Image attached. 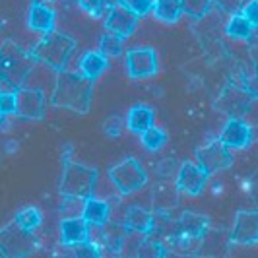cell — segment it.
<instances>
[{"instance_id": "6da1fadb", "label": "cell", "mask_w": 258, "mask_h": 258, "mask_svg": "<svg viewBox=\"0 0 258 258\" xmlns=\"http://www.w3.org/2000/svg\"><path fill=\"white\" fill-rule=\"evenodd\" d=\"M91 91H93L91 80L82 76L80 72L60 70L56 76V86L52 90L51 101L56 107L86 115L91 105Z\"/></svg>"}, {"instance_id": "7a4b0ae2", "label": "cell", "mask_w": 258, "mask_h": 258, "mask_svg": "<svg viewBox=\"0 0 258 258\" xmlns=\"http://www.w3.org/2000/svg\"><path fill=\"white\" fill-rule=\"evenodd\" d=\"M33 66V56L6 41L0 47V91H18L24 86L29 68Z\"/></svg>"}, {"instance_id": "3957f363", "label": "cell", "mask_w": 258, "mask_h": 258, "mask_svg": "<svg viewBox=\"0 0 258 258\" xmlns=\"http://www.w3.org/2000/svg\"><path fill=\"white\" fill-rule=\"evenodd\" d=\"M74 47H76V43L72 37L58 33V31H51V33H45V37L35 45V49L31 51V56H33V60L43 62V64L54 68L56 72H60L68 64V58L74 51Z\"/></svg>"}, {"instance_id": "277c9868", "label": "cell", "mask_w": 258, "mask_h": 258, "mask_svg": "<svg viewBox=\"0 0 258 258\" xmlns=\"http://www.w3.org/2000/svg\"><path fill=\"white\" fill-rule=\"evenodd\" d=\"M97 169L88 167L84 163L64 159V173L60 181V194L62 196H78L88 200L95 194L97 186Z\"/></svg>"}, {"instance_id": "5b68a950", "label": "cell", "mask_w": 258, "mask_h": 258, "mask_svg": "<svg viewBox=\"0 0 258 258\" xmlns=\"http://www.w3.org/2000/svg\"><path fill=\"white\" fill-rule=\"evenodd\" d=\"M37 248V239L31 231H26L16 221L0 229V256L27 258Z\"/></svg>"}, {"instance_id": "8992f818", "label": "cell", "mask_w": 258, "mask_h": 258, "mask_svg": "<svg viewBox=\"0 0 258 258\" xmlns=\"http://www.w3.org/2000/svg\"><path fill=\"white\" fill-rule=\"evenodd\" d=\"M109 179L116 186L118 192L126 196V194L140 190L148 182V173L140 165V161H136L134 157H126L120 163H116L115 167L109 169Z\"/></svg>"}, {"instance_id": "52a82bcc", "label": "cell", "mask_w": 258, "mask_h": 258, "mask_svg": "<svg viewBox=\"0 0 258 258\" xmlns=\"http://www.w3.org/2000/svg\"><path fill=\"white\" fill-rule=\"evenodd\" d=\"M138 14L130 8L124 0H116L111 2L107 8V16H105V27L109 33H115L118 37L126 39L132 35V31L138 26Z\"/></svg>"}, {"instance_id": "ba28073f", "label": "cell", "mask_w": 258, "mask_h": 258, "mask_svg": "<svg viewBox=\"0 0 258 258\" xmlns=\"http://www.w3.org/2000/svg\"><path fill=\"white\" fill-rule=\"evenodd\" d=\"M196 161H198V165L204 169L206 175L210 177V175H214L218 171L231 167L233 155L220 140H212L210 144L196 150Z\"/></svg>"}, {"instance_id": "9c48e42d", "label": "cell", "mask_w": 258, "mask_h": 258, "mask_svg": "<svg viewBox=\"0 0 258 258\" xmlns=\"http://www.w3.org/2000/svg\"><path fill=\"white\" fill-rule=\"evenodd\" d=\"M16 99H18V111L16 115L22 118H29V120H39L45 115V105H47V97L45 93L33 88H20L16 91Z\"/></svg>"}, {"instance_id": "30bf717a", "label": "cell", "mask_w": 258, "mask_h": 258, "mask_svg": "<svg viewBox=\"0 0 258 258\" xmlns=\"http://www.w3.org/2000/svg\"><path fill=\"white\" fill-rule=\"evenodd\" d=\"M208 181L206 171L200 167L198 163H192V161H184L179 171H177V190L182 194H190V196H196L204 190Z\"/></svg>"}, {"instance_id": "8fae6325", "label": "cell", "mask_w": 258, "mask_h": 258, "mask_svg": "<svg viewBox=\"0 0 258 258\" xmlns=\"http://www.w3.org/2000/svg\"><path fill=\"white\" fill-rule=\"evenodd\" d=\"M157 54L150 47H140L126 52V68L130 78H150L157 72Z\"/></svg>"}, {"instance_id": "7c38bea8", "label": "cell", "mask_w": 258, "mask_h": 258, "mask_svg": "<svg viewBox=\"0 0 258 258\" xmlns=\"http://www.w3.org/2000/svg\"><path fill=\"white\" fill-rule=\"evenodd\" d=\"M227 150H241L252 142V130L241 118H229L218 138Z\"/></svg>"}, {"instance_id": "4fadbf2b", "label": "cell", "mask_w": 258, "mask_h": 258, "mask_svg": "<svg viewBox=\"0 0 258 258\" xmlns=\"http://www.w3.org/2000/svg\"><path fill=\"white\" fill-rule=\"evenodd\" d=\"M231 241L239 245L258 243V212H239L231 231Z\"/></svg>"}, {"instance_id": "5bb4252c", "label": "cell", "mask_w": 258, "mask_h": 258, "mask_svg": "<svg viewBox=\"0 0 258 258\" xmlns=\"http://www.w3.org/2000/svg\"><path fill=\"white\" fill-rule=\"evenodd\" d=\"M90 241V225L84 218H70L60 221V245L76 246Z\"/></svg>"}, {"instance_id": "9a60e30c", "label": "cell", "mask_w": 258, "mask_h": 258, "mask_svg": "<svg viewBox=\"0 0 258 258\" xmlns=\"http://www.w3.org/2000/svg\"><path fill=\"white\" fill-rule=\"evenodd\" d=\"M56 76H58V72L54 68L43 64V62H33V66L27 72L26 80H24V88H33V90L45 93V88L49 86L52 91L56 86Z\"/></svg>"}, {"instance_id": "2e32d148", "label": "cell", "mask_w": 258, "mask_h": 258, "mask_svg": "<svg viewBox=\"0 0 258 258\" xmlns=\"http://www.w3.org/2000/svg\"><path fill=\"white\" fill-rule=\"evenodd\" d=\"M54 10L47 4H37L33 2L29 8V16H27V24L31 29H35L39 33H51L54 31Z\"/></svg>"}, {"instance_id": "e0dca14e", "label": "cell", "mask_w": 258, "mask_h": 258, "mask_svg": "<svg viewBox=\"0 0 258 258\" xmlns=\"http://www.w3.org/2000/svg\"><path fill=\"white\" fill-rule=\"evenodd\" d=\"M154 216L152 212L144 210L140 206H130L124 214V227L132 233H142V235H148V233L154 231Z\"/></svg>"}, {"instance_id": "ac0fdd59", "label": "cell", "mask_w": 258, "mask_h": 258, "mask_svg": "<svg viewBox=\"0 0 258 258\" xmlns=\"http://www.w3.org/2000/svg\"><path fill=\"white\" fill-rule=\"evenodd\" d=\"M109 216H111V206L109 202H105L97 196H91L86 200V206H84V214L82 218L84 221L91 225V227H101L109 221Z\"/></svg>"}, {"instance_id": "d6986e66", "label": "cell", "mask_w": 258, "mask_h": 258, "mask_svg": "<svg viewBox=\"0 0 258 258\" xmlns=\"http://www.w3.org/2000/svg\"><path fill=\"white\" fill-rule=\"evenodd\" d=\"M154 126V111L148 105H134L126 115V128L134 134H144Z\"/></svg>"}, {"instance_id": "ffe728a7", "label": "cell", "mask_w": 258, "mask_h": 258, "mask_svg": "<svg viewBox=\"0 0 258 258\" xmlns=\"http://www.w3.org/2000/svg\"><path fill=\"white\" fill-rule=\"evenodd\" d=\"M78 66H80V74L93 82V80H97V78L107 70L109 60H107V56L101 54L99 51H90L80 58V64Z\"/></svg>"}, {"instance_id": "44dd1931", "label": "cell", "mask_w": 258, "mask_h": 258, "mask_svg": "<svg viewBox=\"0 0 258 258\" xmlns=\"http://www.w3.org/2000/svg\"><path fill=\"white\" fill-rule=\"evenodd\" d=\"M126 235H128V229L122 223H109L107 221L105 225L99 227V237H101L103 245L109 250H115V252H118L122 248V243H124Z\"/></svg>"}, {"instance_id": "7402d4cb", "label": "cell", "mask_w": 258, "mask_h": 258, "mask_svg": "<svg viewBox=\"0 0 258 258\" xmlns=\"http://www.w3.org/2000/svg\"><path fill=\"white\" fill-rule=\"evenodd\" d=\"M206 225H208V218L186 212V214L181 218L182 239H198V237H202V235H204V229H206Z\"/></svg>"}, {"instance_id": "603a6c76", "label": "cell", "mask_w": 258, "mask_h": 258, "mask_svg": "<svg viewBox=\"0 0 258 258\" xmlns=\"http://www.w3.org/2000/svg\"><path fill=\"white\" fill-rule=\"evenodd\" d=\"M154 14L157 20L173 24L182 16V4L181 0H155Z\"/></svg>"}, {"instance_id": "cb8c5ba5", "label": "cell", "mask_w": 258, "mask_h": 258, "mask_svg": "<svg viewBox=\"0 0 258 258\" xmlns=\"http://www.w3.org/2000/svg\"><path fill=\"white\" fill-rule=\"evenodd\" d=\"M177 186L169 184V182H159L154 188V206L163 212V210H171L177 204Z\"/></svg>"}, {"instance_id": "d4e9b609", "label": "cell", "mask_w": 258, "mask_h": 258, "mask_svg": "<svg viewBox=\"0 0 258 258\" xmlns=\"http://www.w3.org/2000/svg\"><path fill=\"white\" fill-rule=\"evenodd\" d=\"M16 223L20 225V227H24L26 231H35L39 229V225L43 223V214L39 212V208L35 206H26L22 208L18 214H16Z\"/></svg>"}, {"instance_id": "484cf974", "label": "cell", "mask_w": 258, "mask_h": 258, "mask_svg": "<svg viewBox=\"0 0 258 258\" xmlns=\"http://www.w3.org/2000/svg\"><path fill=\"white\" fill-rule=\"evenodd\" d=\"M252 29H254V27L248 24V20H246L241 12L233 14L231 20H229L227 26H225L227 35L233 39H248L250 37V33H252Z\"/></svg>"}, {"instance_id": "4316f807", "label": "cell", "mask_w": 258, "mask_h": 258, "mask_svg": "<svg viewBox=\"0 0 258 258\" xmlns=\"http://www.w3.org/2000/svg\"><path fill=\"white\" fill-rule=\"evenodd\" d=\"M142 136V144L144 148L148 150V152H159L165 144H167V134H165V130L163 128H157V126H152V128H148Z\"/></svg>"}, {"instance_id": "83f0119b", "label": "cell", "mask_w": 258, "mask_h": 258, "mask_svg": "<svg viewBox=\"0 0 258 258\" xmlns=\"http://www.w3.org/2000/svg\"><path fill=\"white\" fill-rule=\"evenodd\" d=\"M84 206H86V200H84V198H78V196H62V202H60V216H62V220L82 218Z\"/></svg>"}, {"instance_id": "f1b7e54d", "label": "cell", "mask_w": 258, "mask_h": 258, "mask_svg": "<svg viewBox=\"0 0 258 258\" xmlns=\"http://www.w3.org/2000/svg\"><path fill=\"white\" fill-rule=\"evenodd\" d=\"M124 49V39L115 35V33H105L103 37H101V43H99V52L105 54L107 58L109 56H118L120 52Z\"/></svg>"}, {"instance_id": "f546056e", "label": "cell", "mask_w": 258, "mask_h": 258, "mask_svg": "<svg viewBox=\"0 0 258 258\" xmlns=\"http://www.w3.org/2000/svg\"><path fill=\"white\" fill-rule=\"evenodd\" d=\"M182 4V14H188L194 20H200L204 18L212 6H214V0H181Z\"/></svg>"}, {"instance_id": "4dcf8cb0", "label": "cell", "mask_w": 258, "mask_h": 258, "mask_svg": "<svg viewBox=\"0 0 258 258\" xmlns=\"http://www.w3.org/2000/svg\"><path fill=\"white\" fill-rule=\"evenodd\" d=\"M136 258H165V248L157 241H146L144 239Z\"/></svg>"}, {"instance_id": "1f68e13d", "label": "cell", "mask_w": 258, "mask_h": 258, "mask_svg": "<svg viewBox=\"0 0 258 258\" xmlns=\"http://www.w3.org/2000/svg\"><path fill=\"white\" fill-rule=\"evenodd\" d=\"M18 111L16 91H0V116H14Z\"/></svg>"}, {"instance_id": "d6a6232c", "label": "cell", "mask_w": 258, "mask_h": 258, "mask_svg": "<svg viewBox=\"0 0 258 258\" xmlns=\"http://www.w3.org/2000/svg\"><path fill=\"white\" fill-rule=\"evenodd\" d=\"M72 248H74V258H101L99 245H95L91 241H86V243L72 246Z\"/></svg>"}, {"instance_id": "836d02e7", "label": "cell", "mask_w": 258, "mask_h": 258, "mask_svg": "<svg viewBox=\"0 0 258 258\" xmlns=\"http://www.w3.org/2000/svg\"><path fill=\"white\" fill-rule=\"evenodd\" d=\"M80 2V8L84 10V12L91 14V16H95V18H99V16H103L107 12V0H78Z\"/></svg>"}, {"instance_id": "e575fe53", "label": "cell", "mask_w": 258, "mask_h": 258, "mask_svg": "<svg viewBox=\"0 0 258 258\" xmlns=\"http://www.w3.org/2000/svg\"><path fill=\"white\" fill-rule=\"evenodd\" d=\"M241 14L248 20L252 27H258V0H246Z\"/></svg>"}, {"instance_id": "d590c367", "label": "cell", "mask_w": 258, "mask_h": 258, "mask_svg": "<svg viewBox=\"0 0 258 258\" xmlns=\"http://www.w3.org/2000/svg\"><path fill=\"white\" fill-rule=\"evenodd\" d=\"M122 126H124V122H122V118L118 115H113V116H109L107 120H105V124H103V130L109 134V136H118L120 132H122Z\"/></svg>"}, {"instance_id": "8d00e7d4", "label": "cell", "mask_w": 258, "mask_h": 258, "mask_svg": "<svg viewBox=\"0 0 258 258\" xmlns=\"http://www.w3.org/2000/svg\"><path fill=\"white\" fill-rule=\"evenodd\" d=\"M124 2H126L138 16H146L148 12H152L155 4V0H124Z\"/></svg>"}, {"instance_id": "74e56055", "label": "cell", "mask_w": 258, "mask_h": 258, "mask_svg": "<svg viewBox=\"0 0 258 258\" xmlns=\"http://www.w3.org/2000/svg\"><path fill=\"white\" fill-rule=\"evenodd\" d=\"M246 0H214L216 6H220L221 10L231 14H239V10H243Z\"/></svg>"}, {"instance_id": "f35d334b", "label": "cell", "mask_w": 258, "mask_h": 258, "mask_svg": "<svg viewBox=\"0 0 258 258\" xmlns=\"http://www.w3.org/2000/svg\"><path fill=\"white\" fill-rule=\"evenodd\" d=\"M245 91L248 97H252V99H258V74L256 76H250L248 80L245 82Z\"/></svg>"}, {"instance_id": "ab89813d", "label": "cell", "mask_w": 258, "mask_h": 258, "mask_svg": "<svg viewBox=\"0 0 258 258\" xmlns=\"http://www.w3.org/2000/svg\"><path fill=\"white\" fill-rule=\"evenodd\" d=\"M177 167V163H175V159H163L159 165H157V173L161 175V177H169L173 171Z\"/></svg>"}, {"instance_id": "60d3db41", "label": "cell", "mask_w": 258, "mask_h": 258, "mask_svg": "<svg viewBox=\"0 0 258 258\" xmlns=\"http://www.w3.org/2000/svg\"><path fill=\"white\" fill-rule=\"evenodd\" d=\"M6 152H8V154L18 152V142H8V144H6Z\"/></svg>"}, {"instance_id": "b9f144b4", "label": "cell", "mask_w": 258, "mask_h": 258, "mask_svg": "<svg viewBox=\"0 0 258 258\" xmlns=\"http://www.w3.org/2000/svg\"><path fill=\"white\" fill-rule=\"evenodd\" d=\"M33 2H37V4H47V6H49V4L54 2V0H33Z\"/></svg>"}, {"instance_id": "7bdbcfd3", "label": "cell", "mask_w": 258, "mask_h": 258, "mask_svg": "<svg viewBox=\"0 0 258 258\" xmlns=\"http://www.w3.org/2000/svg\"><path fill=\"white\" fill-rule=\"evenodd\" d=\"M0 27H2V24H0Z\"/></svg>"}]
</instances>
